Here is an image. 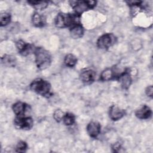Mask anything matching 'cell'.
<instances>
[{
  "mask_svg": "<svg viewBox=\"0 0 153 153\" xmlns=\"http://www.w3.org/2000/svg\"><path fill=\"white\" fill-rule=\"evenodd\" d=\"M79 17L80 16L76 14L59 13L54 19V24L59 28L71 27L74 25L80 23Z\"/></svg>",
  "mask_w": 153,
  "mask_h": 153,
  "instance_id": "obj_1",
  "label": "cell"
},
{
  "mask_svg": "<svg viewBox=\"0 0 153 153\" xmlns=\"http://www.w3.org/2000/svg\"><path fill=\"white\" fill-rule=\"evenodd\" d=\"M33 54L38 69L44 70L50 66L52 60L51 56L47 50L42 47H35Z\"/></svg>",
  "mask_w": 153,
  "mask_h": 153,
  "instance_id": "obj_2",
  "label": "cell"
},
{
  "mask_svg": "<svg viewBox=\"0 0 153 153\" xmlns=\"http://www.w3.org/2000/svg\"><path fill=\"white\" fill-rule=\"evenodd\" d=\"M30 89L33 92L45 97H50L52 95L50 83L42 78H36L32 81L29 85Z\"/></svg>",
  "mask_w": 153,
  "mask_h": 153,
  "instance_id": "obj_3",
  "label": "cell"
},
{
  "mask_svg": "<svg viewBox=\"0 0 153 153\" xmlns=\"http://www.w3.org/2000/svg\"><path fill=\"white\" fill-rule=\"evenodd\" d=\"M69 2L75 14L80 16L84 12L93 9L97 4L95 1H71Z\"/></svg>",
  "mask_w": 153,
  "mask_h": 153,
  "instance_id": "obj_4",
  "label": "cell"
},
{
  "mask_svg": "<svg viewBox=\"0 0 153 153\" xmlns=\"http://www.w3.org/2000/svg\"><path fill=\"white\" fill-rule=\"evenodd\" d=\"M117 42L116 36L112 33H106L101 35L96 41L97 47L100 49L106 50Z\"/></svg>",
  "mask_w": 153,
  "mask_h": 153,
  "instance_id": "obj_5",
  "label": "cell"
},
{
  "mask_svg": "<svg viewBox=\"0 0 153 153\" xmlns=\"http://www.w3.org/2000/svg\"><path fill=\"white\" fill-rule=\"evenodd\" d=\"M14 126L18 128L25 130L31 129L33 126V120L30 117H16L14 120Z\"/></svg>",
  "mask_w": 153,
  "mask_h": 153,
  "instance_id": "obj_6",
  "label": "cell"
},
{
  "mask_svg": "<svg viewBox=\"0 0 153 153\" xmlns=\"http://www.w3.org/2000/svg\"><path fill=\"white\" fill-rule=\"evenodd\" d=\"M96 72L90 68L82 69L79 74L81 81L85 84H90L93 82L96 79Z\"/></svg>",
  "mask_w": 153,
  "mask_h": 153,
  "instance_id": "obj_7",
  "label": "cell"
},
{
  "mask_svg": "<svg viewBox=\"0 0 153 153\" xmlns=\"http://www.w3.org/2000/svg\"><path fill=\"white\" fill-rule=\"evenodd\" d=\"M16 47L19 53L23 56H26L31 53H33L35 47L29 43H27L22 39H19L16 42Z\"/></svg>",
  "mask_w": 153,
  "mask_h": 153,
  "instance_id": "obj_8",
  "label": "cell"
},
{
  "mask_svg": "<svg viewBox=\"0 0 153 153\" xmlns=\"http://www.w3.org/2000/svg\"><path fill=\"white\" fill-rule=\"evenodd\" d=\"M117 79L120 83L121 87L123 89H128L131 84L132 78L129 69H124L120 75L118 76Z\"/></svg>",
  "mask_w": 153,
  "mask_h": 153,
  "instance_id": "obj_9",
  "label": "cell"
},
{
  "mask_svg": "<svg viewBox=\"0 0 153 153\" xmlns=\"http://www.w3.org/2000/svg\"><path fill=\"white\" fill-rule=\"evenodd\" d=\"M120 75V74L118 73L114 68H108L102 72L100 79L102 81H108L114 79H117Z\"/></svg>",
  "mask_w": 153,
  "mask_h": 153,
  "instance_id": "obj_10",
  "label": "cell"
},
{
  "mask_svg": "<svg viewBox=\"0 0 153 153\" xmlns=\"http://www.w3.org/2000/svg\"><path fill=\"white\" fill-rule=\"evenodd\" d=\"M126 114V111L119 108L118 106L113 105L109 108V117L112 121H118L121 119Z\"/></svg>",
  "mask_w": 153,
  "mask_h": 153,
  "instance_id": "obj_11",
  "label": "cell"
},
{
  "mask_svg": "<svg viewBox=\"0 0 153 153\" xmlns=\"http://www.w3.org/2000/svg\"><path fill=\"white\" fill-rule=\"evenodd\" d=\"M135 116L140 120H148L152 116L151 109L146 105H143L135 111Z\"/></svg>",
  "mask_w": 153,
  "mask_h": 153,
  "instance_id": "obj_12",
  "label": "cell"
},
{
  "mask_svg": "<svg viewBox=\"0 0 153 153\" xmlns=\"http://www.w3.org/2000/svg\"><path fill=\"white\" fill-rule=\"evenodd\" d=\"M101 131V126L99 122L90 121L87 126V131L88 135L92 138L97 137Z\"/></svg>",
  "mask_w": 153,
  "mask_h": 153,
  "instance_id": "obj_13",
  "label": "cell"
},
{
  "mask_svg": "<svg viewBox=\"0 0 153 153\" xmlns=\"http://www.w3.org/2000/svg\"><path fill=\"white\" fill-rule=\"evenodd\" d=\"M29 108V105L26 103L19 101L14 103L12 106V109L14 114L17 117H23Z\"/></svg>",
  "mask_w": 153,
  "mask_h": 153,
  "instance_id": "obj_14",
  "label": "cell"
},
{
  "mask_svg": "<svg viewBox=\"0 0 153 153\" xmlns=\"http://www.w3.org/2000/svg\"><path fill=\"white\" fill-rule=\"evenodd\" d=\"M70 35L73 39H79L83 36L84 33V29L82 25L77 23L70 28Z\"/></svg>",
  "mask_w": 153,
  "mask_h": 153,
  "instance_id": "obj_15",
  "label": "cell"
},
{
  "mask_svg": "<svg viewBox=\"0 0 153 153\" xmlns=\"http://www.w3.org/2000/svg\"><path fill=\"white\" fill-rule=\"evenodd\" d=\"M32 23L33 26L38 27L44 26L46 23V20L44 16L38 13H34L32 17Z\"/></svg>",
  "mask_w": 153,
  "mask_h": 153,
  "instance_id": "obj_16",
  "label": "cell"
},
{
  "mask_svg": "<svg viewBox=\"0 0 153 153\" xmlns=\"http://www.w3.org/2000/svg\"><path fill=\"white\" fill-rule=\"evenodd\" d=\"M1 63L7 67H14L17 63L15 56L9 54H4L1 57Z\"/></svg>",
  "mask_w": 153,
  "mask_h": 153,
  "instance_id": "obj_17",
  "label": "cell"
},
{
  "mask_svg": "<svg viewBox=\"0 0 153 153\" xmlns=\"http://www.w3.org/2000/svg\"><path fill=\"white\" fill-rule=\"evenodd\" d=\"M29 4L34 9L36 10H42L46 8L48 5V1H28Z\"/></svg>",
  "mask_w": 153,
  "mask_h": 153,
  "instance_id": "obj_18",
  "label": "cell"
},
{
  "mask_svg": "<svg viewBox=\"0 0 153 153\" xmlns=\"http://www.w3.org/2000/svg\"><path fill=\"white\" fill-rule=\"evenodd\" d=\"M64 63L65 65L69 68H72L75 66L77 63V58L73 54L69 53L65 56L64 59Z\"/></svg>",
  "mask_w": 153,
  "mask_h": 153,
  "instance_id": "obj_19",
  "label": "cell"
},
{
  "mask_svg": "<svg viewBox=\"0 0 153 153\" xmlns=\"http://www.w3.org/2000/svg\"><path fill=\"white\" fill-rule=\"evenodd\" d=\"M62 121L67 126H72L75 123V116L71 112H66Z\"/></svg>",
  "mask_w": 153,
  "mask_h": 153,
  "instance_id": "obj_20",
  "label": "cell"
},
{
  "mask_svg": "<svg viewBox=\"0 0 153 153\" xmlns=\"http://www.w3.org/2000/svg\"><path fill=\"white\" fill-rule=\"evenodd\" d=\"M11 20V17L10 13L7 12H2L0 14V26L1 27L8 25Z\"/></svg>",
  "mask_w": 153,
  "mask_h": 153,
  "instance_id": "obj_21",
  "label": "cell"
},
{
  "mask_svg": "<svg viewBox=\"0 0 153 153\" xmlns=\"http://www.w3.org/2000/svg\"><path fill=\"white\" fill-rule=\"evenodd\" d=\"M27 149V144L23 140H20L16 146V152H25Z\"/></svg>",
  "mask_w": 153,
  "mask_h": 153,
  "instance_id": "obj_22",
  "label": "cell"
},
{
  "mask_svg": "<svg viewBox=\"0 0 153 153\" xmlns=\"http://www.w3.org/2000/svg\"><path fill=\"white\" fill-rule=\"evenodd\" d=\"M65 113L61 109H56L53 113L54 119L58 123L62 121L65 116Z\"/></svg>",
  "mask_w": 153,
  "mask_h": 153,
  "instance_id": "obj_23",
  "label": "cell"
},
{
  "mask_svg": "<svg viewBox=\"0 0 153 153\" xmlns=\"http://www.w3.org/2000/svg\"><path fill=\"white\" fill-rule=\"evenodd\" d=\"M123 149V147L120 142H116L114 143L112 145V150L114 152H121V150Z\"/></svg>",
  "mask_w": 153,
  "mask_h": 153,
  "instance_id": "obj_24",
  "label": "cell"
},
{
  "mask_svg": "<svg viewBox=\"0 0 153 153\" xmlns=\"http://www.w3.org/2000/svg\"><path fill=\"white\" fill-rule=\"evenodd\" d=\"M145 93L147 96L152 98L153 97V87L152 85L148 86L145 89Z\"/></svg>",
  "mask_w": 153,
  "mask_h": 153,
  "instance_id": "obj_25",
  "label": "cell"
}]
</instances>
